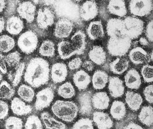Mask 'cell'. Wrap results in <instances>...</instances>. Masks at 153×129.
<instances>
[{"instance_id": "6da1fadb", "label": "cell", "mask_w": 153, "mask_h": 129, "mask_svg": "<svg viewBox=\"0 0 153 129\" xmlns=\"http://www.w3.org/2000/svg\"><path fill=\"white\" fill-rule=\"evenodd\" d=\"M50 72V65L47 60L40 57L33 58L27 65L25 81L33 88H39L48 83Z\"/></svg>"}, {"instance_id": "7a4b0ae2", "label": "cell", "mask_w": 153, "mask_h": 129, "mask_svg": "<svg viewBox=\"0 0 153 129\" xmlns=\"http://www.w3.org/2000/svg\"><path fill=\"white\" fill-rule=\"evenodd\" d=\"M51 110L56 117L67 123L74 121L79 112L78 106L75 102L59 100L53 103Z\"/></svg>"}, {"instance_id": "3957f363", "label": "cell", "mask_w": 153, "mask_h": 129, "mask_svg": "<svg viewBox=\"0 0 153 129\" xmlns=\"http://www.w3.org/2000/svg\"><path fill=\"white\" fill-rule=\"evenodd\" d=\"M55 5L56 15L60 18L77 21L80 18L79 7L72 0H59Z\"/></svg>"}, {"instance_id": "277c9868", "label": "cell", "mask_w": 153, "mask_h": 129, "mask_svg": "<svg viewBox=\"0 0 153 129\" xmlns=\"http://www.w3.org/2000/svg\"><path fill=\"white\" fill-rule=\"evenodd\" d=\"M132 45V40L127 37L110 38L107 43V50L110 55L122 57L128 52Z\"/></svg>"}, {"instance_id": "5b68a950", "label": "cell", "mask_w": 153, "mask_h": 129, "mask_svg": "<svg viewBox=\"0 0 153 129\" xmlns=\"http://www.w3.org/2000/svg\"><path fill=\"white\" fill-rule=\"evenodd\" d=\"M126 36L131 40L138 38L143 32L144 23L140 19L135 16H128L123 19Z\"/></svg>"}, {"instance_id": "8992f818", "label": "cell", "mask_w": 153, "mask_h": 129, "mask_svg": "<svg viewBox=\"0 0 153 129\" xmlns=\"http://www.w3.org/2000/svg\"><path fill=\"white\" fill-rule=\"evenodd\" d=\"M38 42V38L36 33L32 30H29L20 36L18 40V46L22 52L29 55L36 49Z\"/></svg>"}, {"instance_id": "52a82bcc", "label": "cell", "mask_w": 153, "mask_h": 129, "mask_svg": "<svg viewBox=\"0 0 153 129\" xmlns=\"http://www.w3.org/2000/svg\"><path fill=\"white\" fill-rule=\"evenodd\" d=\"M128 7L134 16H147L152 11V0H130Z\"/></svg>"}, {"instance_id": "ba28073f", "label": "cell", "mask_w": 153, "mask_h": 129, "mask_svg": "<svg viewBox=\"0 0 153 129\" xmlns=\"http://www.w3.org/2000/svg\"><path fill=\"white\" fill-rule=\"evenodd\" d=\"M35 104L36 110L41 111L51 105L54 98L53 89L50 87L43 88L39 91L36 95Z\"/></svg>"}, {"instance_id": "9c48e42d", "label": "cell", "mask_w": 153, "mask_h": 129, "mask_svg": "<svg viewBox=\"0 0 153 129\" xmlns=\"http://www.w3.org/2000/svg\"><path fill=\"white\" fill-rule=\"evenodd\" d=\"M55 15L53 10L50 7H43L39 8L37 13L36 23L39 28L47 29L54 22Z\"/></svg>"}, {"instance_id": "30bf717a", "label": "cell", "mask_w": 153, "mask_h": 129, "mask_svg": "<svg viewBox=\"0 0 153 129\" xmlns=\"http://www.w3.org/2000/svg\"><path fill=\"white\" fill-rule=\"evenodd\" d=\"M106 32L108 35L112 38L126 37L123 20L117 18L110 19L107 23Z\"/></svg>"}, {"instance_id": "8fae6325", "label": "cell", "mask_w": 153, "mask_h": 129, "mask_svg": "<svg viewBox=\"0 0 153 129\" xmlns=\"http://www.w3.org/2000/svg\"><path fill=\"white\" fill-rule=\"evenodd\" d=\"M74 28L73 21L65 18H60L56 24L54 35L59 39L68 37Z\"/></svg>"}, {"instance_id": "7c38bea8", "label": "cell", "mask_w": 153, "mask_h": 129, "mask_svg": "<svg viewBox=\"0 0 153 129\" xmlns=\"http://www.w3.org/2000/svg\"><path fill=\"white\" fill-rule=\"evenodd\" d=\"M99 8L94 1L89 0L84 3L79 8L80 17L82 20L88 21L97 16Z\"/></svg>"}, {"instance_id": "4fadbf2b", "label": "cell", "mask_w": 153, "mask_h": 129, "mask_svg": "<svg viewBox=\"0 0 153 129\" xmlns=\"http://www.w3.org/2000/svg\"><path fill=\"white\" fill-rule=\"evenodd\" d=\"M92 94L91 91L82 92L77 97L79 104V111L84 116H89L93 112V106L91 102Z\"/></svg>"}, {"instance_id": "5bb4252c", "label": "cell", "mask_w": 153, "mask_h": 129, "mask_svg": "<svg viewBox=\"0 0 153 129\" xmlns=\"http://www.w3.org/2000/svg\"><path fill=\"white\" fill-rule=\"evenodd\" d=\"M19 15L29 23L34 20L36 13V7L30 1H25L21 3L17 9Z\"/></svg>"}, {"instance_id": "9a60e30c", "label": "cell", "mask_w": 153, "mask_h": 129, "mask_svg": "<svg viewBox=\"0 0 153 129\" xmlns=\"http://www.w3.org/2000/svg\"><path fill=\"white\" fill-rule=\"evenodd\" d=\"M68 75V67L64 63H56L52 66L51 78L55 83H59L65 81Z\"/></svg>"}, {"instance_id": "2e32d148", "label": "cell", "mask_w": 153, "mask_h": 129, "mask_svg": "<svg viewBox=\"0 0 153 129\" xmlns=\"http://www.w3.org/2000/svg\"><path fill=\"white\" fill-rule=\"evenodd\" d=\"M108 88L109 94L114 98H118L123 96L125 87L123 81L117 76L109 77Z\"/></svg>"}, {"instance_id": "e0dca14e", "label": "cell", "mask_w": 153, "mask_h": 129, "mask_svg": "<svg viewBox=\"0 0 153 129\" xmlns=\"http://www.w3.org/2000/svg\"><path fill=\"white\" fill-rule=\"evenodd\" d=\"M93 122L98 129H110L113 126V120L108 114L96 111L93 114Z\"/></svg>"}, {"instance_id": "ac0fdd59", "label": "cell", "mask_w": 153, "mask_h": 129, "mask_svg": "<svg viewBox=\"0 0 153 129\" xmlns=\"http://www.w3.org/2000/svg\"><path fill=\"white\" fill-rule=\"evenodd\" d=\"M71 43L77 55L84 54L86 46V35L82 30L76 31L71 38Z\"/></svg>"}, {"instance_id": "d6986e66", "label": "cell", "mask_w": 153, "mask_h": 129, "mask_svg": "<svg viewBox=\"0 0 153 129\" xmlns=\"http://www.w3.org/2000/svg\"><path fill=\"white\" fill-rule=\"evenodd\" d=\"M129 58L130 61L135 65L147 63L151 60L150 55L147 52L140 47H136L130 51Z\"/></svg>"}, {"instance_id": "ffe728a7", "label": "cell", "mask_w": 153, "mask_h": 129, "mask_svg": "<svg viewBox=\"0 0 153 129\" xmlns=\"http://www.w3.org/2000/svg\"><path fill=\"white\" fill-rule=\"evenodd\" d=\"M107 8L110 14L119 17H125L127 14L124 0H109Z\"/></svg>"}, {"instance_id": "44dd1931", "label": "cell", "mask_w": 153, "mask_h": 129, "mask_svg": "<svg viewBox=\"0 0 153 129\" xmlns=\"http://www.w3.org/2000/svg\"><path fill=\"white\" fill-rule=\"evenodd\" d=\"M110 101V98L106 92H97L92 95L91 97L93 108L100 111L107 109L109 106Z\"/></svg>"}, {"instance_id": "7402d4cb", "label": "cell", "mask_w": 153, "mask_h": 129, "mask_svg": "<svg viewBox=\"0 0 153 129\" xmlns=\"http://www.w3.org/2000/svg\"><path fill=\"white\" fill-rule=\"evenodd\" d=\"M124 81L126 87L130 89H138L141 86V76L134 69H131L126 72Z\"/></svg>"}, {"instance_id": "603a6c76", "label": "cell", "mask_w": 153, "mask_h": 129, "mask_svg": "<svg viewBox=\"0 0 153 129\" xmlns=\"http://www.w3.org/2000/svg\"><path fill=\"white\" fill-rule=\"evenodd\" d=\"M89 38L92 40L103 38L105 36L102 24L100 21H92L89 24L86 29Z\"/></svg>"}, {"instance_id": "cb8c5ba5", "label": "cell", "mask_w": 153, "mask_h": 129, "mask_svg": "<svg viewBox=\"0 0 153 129\" xmlns=\"http://www.w3.org/2000/svg\"><path fill=\"white\" fill-rule=\"evenodd\" d=\"M11 109L15 114L19 116L27 115L32 113L33 108L30 105H27L22 100L15 97L11 102Z\"/></svg>"}, {"instance_id": "d4e9b609", "label": "cell", "mask_w": 153, "mask_h": 129, "mask_svg": "<svg viewBox=\"0 0 153 129\" xmlns=\"http://www.w3.org/2000/svg\"><path fill=\"white\" fill-rule=\"evenodd\" d=\"M24 25L21 18L16 16H12L7 19L6 22V31L10 34L16 35L23 29Z\"/></svg>"}, {"instance_id": "484cf974", "label": "cell", "mask_w": 153, "mask_h": 129, "mask_svg": "<svg viewBox=\"0 0 153 129\" xmlns=\"http://www.w3.org/2000/svg\"><path fill=\"white\" fill-rule=\"evenodd\" d=\"M88 56L91 62L98 66L103 65L106 61V52L100 46H93L89 52Z\"/></svg>"}, {"instance_id": "4316f807", "label": "cell", "mask_w": 153, "mask_h": 129, "mask_svg": "<svg viewBox=\"0 0 153 129\" xmlns=\"http://www.w3.org/2000/svg\"><path fill=\"white\" fill-rule=\"evenodd\" d=\"M91 81L90 76L85 71H78L74 75V83L75 86L80 91L85 90L88 87Z\"/></svg>"}, {"instance_id": "83f0119b", "label": "cell", "mask_w": 153, "mask_h": 129, "mask_svg": "<svg viewBox=\"0 0 153 129\" xmlns=\"http://www.w3.org/2000/svg\"><path fill=\"white\" fill-rule=\"evenodd\" d=\"M125 101L130 110L133 111H137L140 109L143 100L141 95L138 93L128 91L126 94Z\"/></svg>"}, {"instance_id": "f1b7e54d", "label": "cell", "mask_w": 153, "mask_h": 129, "mask_svg": "<svg viewBox=\"0 0 153 129\" xmlns=\"http://www.w3.org/2000/svg\"><path fill=\"white\" fill-rule=\"evenodd\" d=\"M25 68V63H20L9 71L7 78L13 87H16L20 83Z\"/></svg>"}, {"instance_id": "f546056e", "label": "cell", "mask_w": 153, "mask_h": 129, "mask_svg": "<svg viewBox=\"0 0 153 129\" xmlns=\"http://www.w3.org/2000/svg\"><path fill=\"white\" fill-rule=\"evenodd\" d=\"M107 73L104 71L96 70L92 77V83L93 88L96 90H101L106 86L108 81Z\"/></svg>"}, {"instance_id": "4dcf8cb0", "label": "cell", "mask_w": 153, "mask_h": 129, "mask_svg": "<svg viewBox=\"0 0 153 129\" xmlns=\"http://www.w3.org/2000/svg\"><path fill=\"white\" fill-rule=\"evenodd\" d=\"M130 62L126 58H117L112 61L109 65L110 71L116 75H121L129 68Z\"/></svg>"}, {"instance_id": "1f68e13d", "label": "cell", "mask_w": 153, "mask_h": 129, "mask_svg": "<svg viewBox=\"0 0 153 129\" xmlns=\"http://www.w3.org/2000/svg\"><path fill=\"white\" fill-rule=\"evenodd\" d=\"M110 113L111 116L115 120H122L126 114L125 104L121 101H114L110 108Z\"/></svg>"}, {"instance_id": "d6a6232c", "label": "cell", "mask_w": 153, "mask_h": 129, "mask_svg": "<svg viewBox=\"0 0 153 129\" xmlns=\"http://www.w3.org/2000/svg\"><path fill=\"white\" fill-rule=\"evenodd\" d=\"M57 50L60 58L63 60L70 58L76 55L70 41H62L57 45Z\"/></svg>"}, {"instance_id": "836d02e7", "label": "cell", "mask_w": 153, "mask_h": 129, "mask_svg": "<svg viewBox=\"0 0 153 129\" xmlns=\"http://www.w3.org/2000/svg\"><path fill=\"white\" fill-rule=\"evenodd\" d=\"M153 107L151 106H143L139 114L138 119L140 123L147 127L152 126Z\"/></svg>"}, {"instance_id": "e575fe53", "label": "cell", "mask_w": 153, "mask_h": 129, "mask_svg": "<svg viewBox=\"0 0 153 129\" xmlns=\"http://www.w3.org/2000/svg\"><path fill=\"white\" fill-rule=\"evenodd\" d=\"M17 93L22 99L28 102L33 101L35 95L34 90L32 87L25 84L22 85L19 87Z\"/></svg>"}, {"instance_id": "d590c367", "label": "cell", "mask_w": 153, "mask_h": 129, "mask_svg": "<svg viewBox=\"0 0 153 129\" xmlns=\"http://www.w3.org/2000/svg\"><path fill=\"white\" fill-rule=\"evenodd\" d=\"M57 93L63 98L69 99L75 96V90L71 83L67 82L59 86Z\"/></svg>"}, {"instance_id": "8d00e7d4", "label": "cell", "mask_w": 153, "mask_h": 129, "mask_svg": "<svg viewBox=\"0 0 153 129\" xmlns=\"http://www.w3.org/2000/svg\"><path fill=\"white\" fill-rule=\"evenodd\" d=\"M39 53L42 56L51 58L55 53L54 43L50 40H45L42 43L39 49Z\"/></svg>"}, {"instance_id": "74e56055", "label": "cell", "mask_w": 153, "mask_h": 129, "mask_svg": "<svg viewBox=\"0 0 153 129\" xmlns=\"http://www.w3.org/2000/svg\"><path fill=\"white\" fill-rule=\"evenodd\" d=\"M15 41L12 37L7 35L0 36V52L7 53L13 49Z\"/></svg>"}, {"instance_id": "f35d334b", "label": "cell", "mask_w": 153, "mask_h": 129, "mask_svg": "<svg viewBox=\"0 0 153 129\" xmlns=\"http://www.w3.org/2000/svg\"><path fill=\"white\" fill-rule=\"evenodd\" d=\"M15 90L6 81L0 84V99L11 100L15 94Z\"/></svg>"}, {"instance_id": "ab89813d", "label": "cell", "mask_w": 153, "mask_h": 129, "mask_svg": "<svg viewBox=\"0 0 153 129\" xmlns=\"http://www.w3.org/2000/svg\"><path fill=\"white\" fill-rule=\"evenodd\" d=\"M25 129H43V126L38 116L33 115L27 118L25 125Z\"/></svg>"}, {"instance_id": "60d3db41", "label": "cell", "mask_w": 153, "mask_h": 129, "mask_svg": "<svg viewBox=\"0 0 153 129\" xmlns=\"http://www.w3.org/2000/svg\"><path fill=\"white\" fill-rule=\"evenodd\" d=\"M21 58V55L19 52L15 51L8 54L5 56V62L9 67H15L20 63Z\"/></svg>"}, {"instance_id": "b9f144b4", "label": "cell", "mask_w": 153, "mask_h": 129, "mask_svg": "<svg viewBox=\"0 0 153 129\" xmlns=\"http://www.w3.org/2000/svg\"><path fill=\"white\" fill-rule=\"evenodd\" d=\"M4 127L6 129H22L23 121L19 118L10 116L5 121Z\"/></svg>"}, {"instance_id": "7bdbcfd3", "label": "cell", "mask_w": 153, "mask_h": 129, "mask_svg": "<svg viewBox=\"0 0 153 129\" xmlns=\"http://www.w3.org/2000/svg\"><path fill=\"white\" fill-rule=\"evenodd\" d=\"M71 129H94L93 121L88 118H83L76 121Z\"/></svg>"}, {"instance_id": "ee69618b", "label": "cell", "mask_w": 153, "mask_h": 129, "mask_svg": "<svg viewBox=\"0 0 153 129\" xmlns=\"http://www.w3.org/2000/svg\"><path fill=\"white\" fill-rule=\"evenodd\" d=\"M142 76L145 83H151L153 81V67L149 64L144 65L141 69Z\"/></svg>"}, {"instance_id": "f6af8a7d", "label": "cell", "mask_w": 153, "mask_h": 129, "mask_svg": "<svg viewBox=\"0 0 153 129\" xmlns=\"http://www.w3.org/2000/svg\"><path fill=\"white\" fill-rule=\"evenodd\" d=\"M144 97L146 101L150 104H152L153 102V86L150 85L147 86L143 92Z\"/></svg>"}, {"instance_id": "bcb514c9", "label": "cell", "mask_w": 153, "mask_h": 129, "mask_svg": "<svg viewBox=\"0 0 153 129\" xmlns=\"http://www.w3.org/2000/svg\"><path fill=\"white\" fill-rule=\"evenodd\" d=\"M82 60L80 57H76L69 62L68 67L71 70L79 69L82 65Z\"/></svg>"}, {"instance_id": "7dc6e473", "label": "cell", "mask_w": 153, "mask_h": 129, "mask_svg": "<svg viewBox=\"0 0 153 129\" xmlns=\"http://www.w3.org/2000/svg\"><path fill=\"white\" fill-rule=\"evenodd\" d=\"M52 116L50 113L47 112H44L42 113L41 118L43 124L45 125L47 129H53L52 126L51 124V118Z\"/></svg>"}, {"instance_id": "c3c4849f", "label": "cell", "mask_w": 153, "mask_h": 129, "mask_svg": "<svg viewBox=\"0 0 153 129\" xmlns=\"http://www.w3.org/2000/svg\"><path fill=\"white\" fill-rule=\"evenodd\" d=\"M9 106L5 102L0 100V119H3L7 116Z\"/></svg>"}, {"instance_id": "681fc988", "label": "cell", "mask_w": 153, "mask_h": 129, "mask_svg": "<svg viewBox=\"0 0 153 129\" xmlns=\"http://www.w3.org/2000/svg\"><path fill=\"white\" fill-rule=\"evenodd\" d=\"M153 20L149 21L147 24L145 30V35L147 38V40L151 42H153Z\"/></svg>"}, {"instance_id": "f907efd6", "label": "cell", "mask_w": 153, "mask_h": 129, "mask_svg": "<svg viewBox=\"0 0 153 129\" xmlns=\"http://www.w3.org/2000/svg\"><path fill=\"white\" fill-rule=\"evenodd\" d=\"M51 124L53 129H68L67 126L63 122L58 121L52 116L51 118Z\"/></svg>"}, {"instance_id": "816d5d0a", "label": "cell", "mask_w": 153, "mask_h": 129, "mask_svg": "<svg viewBox=\"0 0 153 129\" xmlns=\"http://www.w3.org/2000/svg\"><path fill=\"white\" fill-rule=\"evenodd\" d=\"M0 71L2 74H5L7 72V68L5 60V56L0 53Z\"/></svg>"}, {"instance_id": "f5cc1de1", "label": "cell", "mask_w": 153, "mask_h": 129, "mask_svg": "<svg viewBox=\"0 0 153 129\" xmlns=\"http://www.w3.org/2000/svg\"><path fill=\"white\" fill-rule=\"evenodd\" d=\"M83 68L88 72H91L94 70V63L89 60L85 61L82 64Z\"/></svg>"}, {"instance_id": "db71d44e", "label": "cell", "mask_w": 153, "mask_h": 129, "mask_svg": "<svg viewBox=\"0 0 153 129\" xmlns=\"http://www.w3.org/2000/svg\"><path fill=\"white\" fill-rule=\"evenodd\" d=\"M123 129H144L140 125L134 122H131L126 125Z\"/></svg>"}, {"instance_id": "11a10c76", "label": "cell", "mask_w": 153, "mask_h": 129, "mask_svg": "<svg viewBox=\"0 0 153 129\" xmlns=\"http://www.w3.org/2000/svg\"><path fill=\"white\" fill-rule=\"evenodd\" d=\"M5 21L4 18L0 16V33L2 32L5 28Z\"/></svg>"}, {"instance_id": "9f6ffc18", "label": "cell", "mask_w": 153, "mask_h": 129, "mask_svg": "<svg viewBox=\"0 0 153 129\" xmlns=\"http://www.w3.org/2000/svg\"><path fill=\"white\" fill-rule=\"evenodd\" d=\"M59 0H42V2L47 5H53Z\"/></svg>"}, {"instance_id": "6f0895ef", "label": "cell", "mask_w": 153, "mask_h": 129, "mask_svg": "<svg viewBox=\"0 0 153 129\" xmlns=\"http://www.w3.org/2000/svg\"><path fill=\"white\" fill-rule=\"evenodd\" d=\"M139 42L140 45H142L143 46H147L149 45V42L147 39H146L145 38L141 37L140 39Z\"/></svg>"}, {"instance_id": "680465c9", "label": "cell", "mask_w": 153, "mask_h": 129, "mask_svg": "<svg viewBox=\"0 0 153 129\" xmlns=\"http://www.w3.org/2000/svg\"><path fill=\"white\" fill-rule=\"evenodd\" d=\"M6 0H0V13H1L6 7Z\"/></svg>"}, {"instance_id": "91938a15", "label": "cell", "mask_w": 153, "mask_h": 129, "mask_svg": "<svg viewBox=\"0 0 153 129\" xmlns=\"http://www.w3.org/2000/svg\"><path fill=\"white\" fill-rule=\"evenodd\" d=\"M3 79V76L2 75V73L0 71V82Z\"/></svg>"}, {"instance_id": "94428289", "label": "cell", "mask_w": 153, "mask_h": 129, "mask_svg": "<svg viewBox=\"0 0 153 129\" xmlns=\"http://www.w3.org/2000/svg\"><path fill=\"white\" fill-rule=\"evenodd\" d=\"M74 2H80L81 1H82V0H72Z\"/></svg>"}, {"instance_id": "6125c7cd", "label": "cell", "mask_w": 153, "mask_h": 129, "mask_svg": "<svg viewBox=\"0 0 153 129\" xmlns=\"http://www.w3.org/2000/svg\"><path fill=\"white\" fill-rule=\"evenodd\" d=\"M150 59H151V60H152V61H153V52H152L151 54L150 55Z\"/></svg>"}, {"instance_id": "be15d7a7", "label": "cell", "mask_w": 153, "mask_h": 129, "mask_svg": "<svg viewBox=\"0 0 153 129\" xmlns=\"http://www.w3.org/2000/svg\"><path fill=\"white\" fill-rule=\"evenodd\" d=\"M92 1H94V0H92Z\"/></svg>"}]
</instances>
